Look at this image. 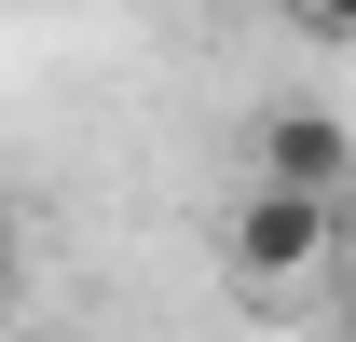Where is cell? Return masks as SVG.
<instances>
[{
  "instance_id": "obj_1",
  "label": "cell",
  "mask_w": 356,
  "mask_h": 342,
  "mask_svg": "<svg viewBox=\"0 0 356 342\" xmlns=\"http://www.w3.org/2000/svg\"><path fill=\"white\" fill-rule=\"evenodd\" d=\"M329 219H343V192H288V178H261L247 206H233V274H315L329 260Z\"/></svg>"
},
{
  "instance_id": "obj_2",
  "label": "cell",
  "mask_w": 356,
  "mask_h": 342,
  "mask_svg": "<svg viewBox=\"0 0 356 342\" xmlns=\"http://www.w3.org/2000/svg\"><path fill=\"white\" fill-rule=\"evenodd\" d=\"M261 178H288V192H343V178H356L343 110H315V96H302V110H274V124H261Z\"/></svg>"
},
{
  "instance_id": "obj_3",
  "label": "cell",
  "mask_w": 356,
  "mask_h": 342,
  "mask_svg": "<svg viewBox=\"0 0 356 342\" xmlns=\"http://www.w3.org/2000/svg\"><path fill=\"white\" fill-rule=\"evenodd\" d=\"M274 14H302V28H329V42H356V0H274Z\"/></svg>"
},
{
  "instance_id": "obj_4",
  "label": "cell",
  "mask_w": 356,
  "mask_h": 342,
  "mask_svg": "<svg viewBox=\"0 0 356 342\" xmlns=\"http://www.w3.org/2000/svg\"><path fill=\"white\" fill-rule=\"evenodd\" d=\"M14 288H28V247H14V219H0V315H14Z\"/></svg>"
}]
</instances>
